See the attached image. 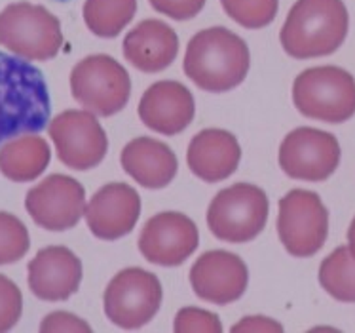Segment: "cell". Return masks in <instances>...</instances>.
I'll return each instance as SVG.
<instances>
[{
	"instance_id": "8992f818",
	"label": "cell",
	"mask_w": 355,
	"mask_h": 333,
	"mask_svg": "<svg viewBox=\"0 0 355 333\" xmlns=\"http://www.w3.org/2000/svg\"><path fill=\"white\" fill-rule=\"evenodd\" d=\"M270 202L266 193L251 183H236L223 188L211 200L207 227L218 240L245 244L257 238L268 221Z\"/></svg>"
},
{
	"instance_id": "4dcf8cb0",
	"label": "cell",
	"mask_w": 355,
	"mask_h": 333,
	"mask_svg": "<svg viewBox=\"0 0 355 333\" xmlns=\"http://www.w3.org/2000/svg\"><path fill=\"white\" fill-rule=\"evenodd\" d=\"M348 244H349V252H352V255L355 257V218L354 221H352V225H349L348 229Z\"/></svg>"
},
{
	"instance_id": "5bb4252c",
	"label": "cell",
	"mask_w": 355,
	"mask_h": 333,
	"mask_svg": "<svg viewBox=\"0 0 355 333\" xmlns=\"http://www.w3.org/2000/svg\"><path fill=\"white\" fill-rule=\"evenodd\" d=\"M247 284L249 270L243 259L223 250L205 252L190 268V286L207 303H234L245 293Z\"/></svg>"
},
{
	"instance_id": "f546056e",
	"label": "cell",
	"mask_w": 355,
	"mask_h": 333,
	"mask_svg": "<svg viewBox=\"0 0 355 333\" xmlns=\"http://www.w3.org/2000/svg\"><path fill=\"white\" fill-rule=\"evenodd\" d=\"M232 332H283V326L266 316H245L239 324L232 326Z\"/></svg>"
},
{
	"instance_id": "52a82bcc",
	"label": "cell",
	"mask_w": 355,
	"mask_h": 333,
	"mask_svg": "<svg viewBox=\"0 0 355 333\" xmlns=\"http://www.w3.org/2000/svg\"><path fill=\"white\" fill-rule=\"evenodd\" d=\"M71 92L76 101L97 116H112L128 105L131 79L116 59L95 54L74 65Z\"/></svg>"
},
{
	"instance_id": "5b68a950",
	"label": "cell",
	"mask_w": 355,
	"mask_h": 333,
	"mask_svg": "<svg viewBox=\"0 0 355 333\" xmlns=\"http://www.w3.org/2000/svg\"><path fill=\"white\" fill-rule=\"evenodd\" d=\"M0 44L29 61H48L63 46L61 23L50 10L14 2L0 12Z\"/></svg>"
},
{
	"instance_id": "ba28073f",
	"label": "cell",
	"mask_w": 355,
	"mask_h": 333,
	"mask_svg": "<svg viewBox=\"0 0 355 333\" xmlns=\"http://www.w3.org/2000/svg\"><path fill=\"white\" fill-rule=\"evenodd\" d=\"M162 299L164 290L158 276L145 268L130 267L110 280L103 304L112 324L123 330H139L158 314Z\"/></svg>"
},
{
	"instance_id": "484cf974",
	"label": "cell",
	"mask_w": 355,
	"mask_h": 333,
	"mask_svg": "<svg viewBox=\"0 0 355 333\" xmlns=\"http://www.w3.org/2000/svg\"><path fill=\"white\" fill-rule=\"evenodd\" d=\"M23 312L21 290L8 276L0 275V333L10 332Z\"/></svg>"
},
{
	"instance_id": "cb8c5ba5",
	"label": "cell",
	"mask_w": 355,
	"mask_h": 333,
	"mask_svg": "<svg viewBox=\"0 0 355 333\" xmlns=\"http://www.w3.org/2000/svg\"><path fill=\"white\" fill-rule=\"evenodd\" d=\"M226 15L245 29H262L276 19L279 0H220Z\"/></svg>"
},
{
	"instance_id": "f1b7e54d",
	"label": "cell",
	"mask_w": 355,
	"mask_h": 333,
	"mask_svg": "<svg viewBox=\"0 0 355 333\" xmlns=\"http://www.w3.org/2000/svg\"><path fill=\"white\" fill-rule=\"evenodd\" d=\"M40 332H92L87 322L71 312H51L40 324Z\"/></svg>"
},
{
	"instance_id": "30bf717a",
	"label": "cell",
	"mask_w": 355,
	"mask_h": 333,
	"mask_svg": "<svg viewBox=\"0 0 355 333\" xmlns=\"http://www.w3.org/2000/svg\"><path fill=\"white\" fill-rule=\"evenodd\" d=\"M58 159L78 172L99 166L109 151L101 122L89 111H63L48 126Z\"/></svg>"
},
{
	"instance_id": "d6986e66",
	"label": "cell",
	"mask_w": 355,
	"mask_h": 333,
	"mask_svg": "<svg viewBox=\"0 0 355 333\" xmlns=\"http://www.w3.org/2000/svg\"><path fill=\"white\" fill-rule=\"evenodd\" d=\"M123 58L143 73H162L179 54V37L167 23L145 19L123 38Z\"/></svg>"
},
{
	"instance_id": "9c48e42d",
	"label": "cell",
	"mask_w": 355,
	"mask_h": 333,
	"mask_svg": "<svg viewBox=\"0 0 355 333\" xmlns=\"http://www.w3.org/2000/svg\"><path fill=\"white\" fill-rule=\"evenodd\" d=\"M277 234L283 247L295 257H312L325 246L329 211L319 195L293 188L279 200Z\"/></svg>"
},
{
	"instance_id": "ac0fdd59",
	"label": "cell",
	"mask_w": 355,
	"mask_h": 333,
	"mask_svg": "<svg viewBox=\"0 0 355 333\" xmlns=\"http://www.w3.org/2000/svg\"><path fill=\"white\" fill-rule=\"evenodd\" d=\"M241 147L238 138L226 130L209 128L196 133L189 145L187 162L192 174L205 183L228 179L238 170Z\"/></svg>"
},
{
	"instance_id": "44dd1931",
	"label": "cell",
	"mask_w": 355,
	"mask_h": 333,
	"mask_svg": "<svg viewBox=\"0 0 355 333\" xmlns=\"http://www.w3.org/2000/svg\"><path fill=\"white\" fill-rule=\"evenodd\" d=\"M51 159L48 141L37 136L15 138L0 147V174L14 183L35 181Z\"/></svg>"
},
{
	"instance_id": "4fadbf2b",
	"label": "cell",
	"mask_w": 355,
	"mask_h": 333,
	"mask_svg": "<svg viewBox=\"0 0 355 333\" xmlns=\"http://www.w3.org/2000/svg\"><path fill=\"white\" fill-rule=\"evenodd\" d=\"M200 232L196 223L179 211L156 213L143 227L139 250L146 261L159 267H177L196 252Z\"/></svg>"
},
{
	"instance_id": "4316f807",
	"label": "cell",
	"mask_w": 355,
	"mask_h": 333,
	"mask_svg": "<svg viewBox=\"0 0 355 333\" xmlns=\"http://www.w3.org/2000/svg\"><path fill=\"white\" fill-rule=\"evenodd\" d=\"M173 330L179 333H220L223 324L217 314H213V312L196 309V307H184L175 316Z\"/></svg>"
},
{
	"instance_id": "7402d4cb",
	"label": "cell",
	"mask_w": 355,
	"mask_h": 333,
	"mask_svg": "<svg viewBox=\"0 0 355 333\" xmlns=\"http://www.w3.org/2000/svg\"><path fill=\"white\" fill-rule=\"evenodd\" d=\"M137 12V0H86L84 22L95 37L114 38Z\"/></svg>"
},
{
	"instance_id": "7a4b0ae2",
	"label": "cell",
	"mask_w": 355,
	"mask_h": 333,
	"mask_svg": "<svg viewBox=\"0 0 355 333\" xmlns=\"http://www.w3.org/2000/svg\"><path fill=\"white\" fill-rule=\"evenodd\" d=\"M184 73L203 92L223 94L238 88L251 67L249 46L225 27H211L190 38Z\"/></svg>"
},
{
	"instance_id": "1f68e13d",
	"label": "cell",
	"mask_w": 355,
	"mask_h": 333,
	"mask_svg": "<svg viewBox=\"0 0 355 333\" xmlns=\"http://www.w3.org/2000/svg\"><path fill=\"white\" fill-rule=\"evenodd\" d=\"M53 2H71V0H53Z\"/></svg>"
},
{
	"instance_id": "e0dca14e",
	"label": "cell",
	"mask_w": 355,
	"mask_h": 333,
	"mask_svg": "<svg viewBox=\"0 0 355 333\" xmlns=\"http://www.w3.org/2000/svg\"><path fill=\"white\" fill-rule=\"evenodd\" d=\"M27 268L31 291L42 301H67L82 282V261L65 246L44 247Z\"/></svg>"
},
{
	"instance_id": "2e32d148",
	"label": "cell",
	"mask_w": 355,
	"mask_h": 333,
	"mask_svg": "<svg viewBox=\"0 0 355 333\" xmlns=\"http://www.w3.org/2000/svg\"><path fill=\"white\" fill-rule=\"evenodd\" d=\"M196 115V101L189 88L162 80L146 90L139 101V118L162 136H177L189 128Z\"/></svg>"
},
{
	"instance_id": "277c9868",
	"label": "cell",
	"mask_w": 355,
	"mask_h": 333,
	"mask_svg": "<svg viewBox=\"0 0 355 333\" xmlns=\"http://www.w3.org/2000/svg\"><path fill=\"white\" fill-rule=\"evenodd\" d=\"M293 103L319 122H346L355 115V79L334 65L306 69L293 82Z\"/></svg>"
},
{
	"instance_id": "d4e9b609",
	"label": "cell",
	"mask_w": 355,
	"mask_h": 333,
	"mask_svg": "<svg viewBox=\"0 0 355 333\" xmlns=\"http://www.w3.org/2000/svg\"><path fill=\"white\" fill-rule=\"evenodd\" d=\"M31 238L21 219L0 211V265L15 263L29 252Z\"/></svg>"
},
{
	"instance_id": "9a60e30c",
	"label": "cell",
	"mask_w": 355,
	"mask_h": 333,
	"mask_svg": "<svg viewBox=\"0 0 355 333\" xmlns=\"http://www.w3.org/2000/svg\"><path fill=\"white\" fill-rule=\"evenodd\" d=\"M87 227L101 240H118L130 234L141 216L137 190L125 183H107L87 202Z\"/></svg>"
},
{
	"instance_id": "8fae6325",
	"label": "cell",
	"mask_w": 355,
	"mask_h": 333,
	"mask_svg": "<svg viewBox=\"0 0 355 333\" xmlns=\"http://www.w3.org/2000/svg\"><path fill=\"white\" fill-rule=\"evenodd\" d=\"M338 164L340 145L329 131L297 128L279 147V166L293 179L321 183L336 172Z\"/></svg>"
},
{
	"instance_id": "603a6c76",
	"label": "cell",
	"mask_w": 355,
	"mask_h": 333,
	"mask_svg": "<svg viewBox=\"0 0 355 333\" xmlns=\"http://www.w3.org/2000/svg\"><path fill=\"white\" fill-rule=\"evenodd\" d=\"M319 284L336 301L355 303V257L349 247L340 246L327 255L319 267Z\"/></svg>"
},
{
	"instance_id": "83f0119b",
	"label": "cell",
	"mask_w": 355,
	"mask_h": 333,
	"mask_svg": "<svg viewBox=\"0 0 355 333\" xmlns=\"http://www.w3.org/2000/svg\"><path fill=\"white\" fill-rule=\"evenodd\" d=\"M150 6L177 22H187L196 17L205 6V0H148Z\"/></svg>"
},
{
	"instance_id": "3957f363",
	"label": "cell",
	"mask_w": 355,
	"mask_h": 333,
	"mask_svg": "<svg viewBox=\"0 0 355 333\" xmlns=\"http://www.w3.org/2000/svg\"><path fill=\"white\" fill-rule=\"evenodd\" d=\"M348 29L349 15L342 0H297L279 31V42L291 58H323L340 48Z\"/></svg>"
},
{
	"instance_id": "ffe728a7",
	"label": "cell",
	"mask_w": 355,
	"mask_h": 333,
	"mask_svg": "<svg viewBox=\"0 0 355 333\" xmlns=\"http://www.w3.org/2000/svg\"><path fill=\"white\" fill-rule=\"evenodd\" d=\"M120 162L131 179L153 190L167 187L179 170L175 152L166 143L153 138H135L130 141L123 147Z\"/></svg>"
},
{
	"instance_id": "7c38bea8",
	"label": "cell",
	"mask_w": 355,
	"mask_h": 333,
	"mask_svg": "<svg viewBox=\"0 0 355 333\" xmlns=\"http://www.w3.org/2000/svg\"><path fill=\"white\" fill-rule=\"evenodd\" d=\"M25 208L33 221L46 231H69L86 211V190L74 177L53 174L31 188Z\"/></svg>"
},
{
	"instance_id": "6da1fadb",
	"label": "cell",
	"mask_w": 355,
	"mask_h": 333,
	"mask_svg": "<svg viewBox=\"0 0 355 333\" xmlns=\"http://www.w3.org/2000/svg\"><path fill=\"white\" fill-rule=\"evenodd\" d=\"M51 99L42 71L0 51V147L50 126Z\"/></svg>"
}]
</instances>
